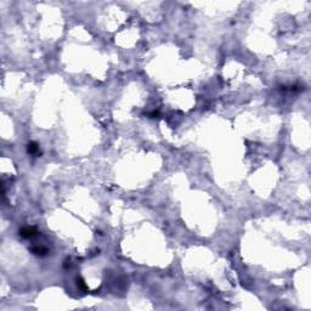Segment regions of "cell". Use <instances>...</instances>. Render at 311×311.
Instances as JSON below:
<instances>
[{
    "label": "cell",
    "mask_w": 311,
    "mask_h": 311,
    "mask_svg": "<svg viewBox=\"0 0 311 311\" xmlns=\"http://www.w3.org/2000/svg\"><path fill=\"white\" fill-rule=\"evenodd\" d=\"M18 233H20L21 237H23V238H32V237H34L38 233V231H37L35 227H33V226H24V227H22L18 231Z\"/></svg>",
    "instance_id": "1"
},
{
    "label": "cell",
    "mask_w": 311,
    "mask_h": 311,
    "mask_svg": "<svg viewBox=\"0 0 311 311\" xmlns=\"http://www.w3.org/2000/svg\"><path fill=\"white\" fill-rule=\"evenodd\" d=\"M32 251H33L35 255L43 257V255H45V254L48 253V249H46L45 247H43V246H37V247H33V248H32Z\"/></svg>",
    "instance_id": "2"
},
{
    "label": "cell",
    "mask_w": 311,
    "mask_h": 311,
    "mask_svg": "<svg viewBox=\"0 0 311 311\" xmlns=\"http://www.w3.org/2000/svg\"><path fill=\"white\" fill-rule=\"evenodd\" d=\"M27 150H28V152H29L30 154H38V152H39V146H38V143H35V142H29Z\"/></svg>",
    "instance_id": "3"
},
{
    "label": "cell",
    "mask_w": 311,
    "mask_h": 311,
    "mask_svg": "<svg viewBox=\"0 0 311 311\" xmlns=\"http://www.w3.org/2000/svg\"><path fill=\"white\" fill-rule=\"evenodd\" d=\"M77 284H78V286L80 287L81 289H84V291L86 289V286H85V283H84V281H83L81 278H79V280H77Z\"/></svg>",
    "instance_id": "4"
}]
</instances>
